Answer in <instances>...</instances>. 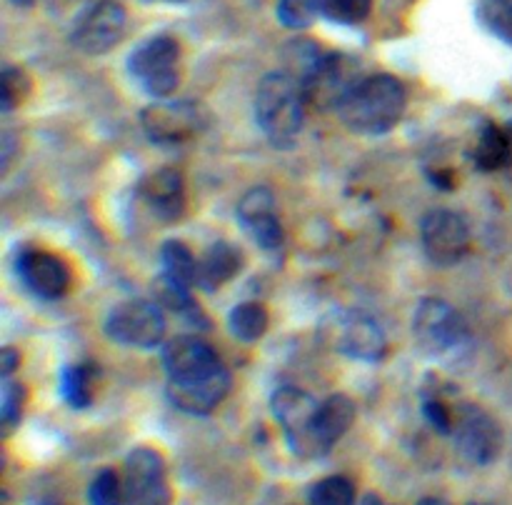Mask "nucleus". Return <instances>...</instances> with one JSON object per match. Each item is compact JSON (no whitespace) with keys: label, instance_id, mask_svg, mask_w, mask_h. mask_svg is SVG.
I'll list each match as a JSON object with an SVG mask.
<instances>
[{"label":"nucleus","instance_id":"1","mask_svg":"<svg viewBox=\"0 0 512 505\" xmlns=\"http://www.w3.org/2000/svg\"><path fill=\"white\" fill-rule=\"evenodd\" d=\"M168 373V400L188 415H208L230 390V373L210 343L195 335H180L163 348Z\"/></svg>","mask_w":512,"mask_h":505},{"label":"nucleus","instance_id":"2","mask_svg":"<svg viewBox=\"0 0 512 505\" xmlns=\"http://www.w3.org/2000/svg\"><path fill=\"white\" fill-rule=\"evenodd\" d=\"M408 105V93L398 78L375 73L360 78L340 100L338 110L345 125L360 135H385L400 123Z\"/></svg>","mask_w":512,"mask_h":505},{"label":"nucleus","instance_id":"3","mask_svg":"<svg viewBox=\"0 0 512 505\" xmlns=\"http://www.w3.org/2000/svg\"><path fill=\"white\" fill-rule=\"evenodd\" d=\"M305 95L298 80L285 70L268 73L255 93V123L275 148H290L305 120Z\"/></svg>","mask_w":512,"mask_h":505},{"label":"nucleus","instance_id":"4","mask_svg":"<svg viewBox=\"0 0 512 505\" xmlns=\"http://www.w3.org/2000/svg\"><path fill=\"white\" fill-rule=\"evenodd\" d=\"M413 335L418 348L443 365H463L473 353L470 325L448 300H420L413 315Z\"/></svg>","mask_w":512,"mask_h":505},{"label":"nucleus","instance_id":"5","mask_svg":"<svg viewBox=\"0 0 512 505\" xmlns=\"http://www.w3.org/2000/svg\"><path fill=\"white\" fill-rule=\"evenodd\" d=\"M128 70L135 83L153 98L168 100L180 85V45L168 35H155L133 50Z\"/></svg>","mask_w":512,"mask_h":505},{"label":"nucleus","instance_id":"6","mask_svg":"<svg viewBox=\"0 0 512 505\" xmlns=\"http://www.w3.org/2000/svg\"><path fill=\"white\" fill-rule=\"evenodd\" d=\"M165 315L158 303L150 300H125L110 310L105 320V333L113 343L130 348H155L165 338Z\"/></svg>","mask_w":512,"mask_h":505},{"label":"nucleus","instance_id":"7","mask_svg":"<svg viewBox=\"0 0 512 505\" xmlns=\"http://www.w3.org/2000/svg\"><path fill=\"white\" fill-rule=\"evenodd\" d=\"M455 450L470 465H488L503 450V430L498 420L473 403H460L455 408L453 428Z\"/></svg>","mask_w":512,"mask_h":505},{"label":"nucleus","instance_id":"8","mask_svg":"<svg viewBox=\"0 0 512 505\" xmlns=\"http://www.w3.org/2000/svg\"><path fill=\"white\" fill-rule=\"evenodd\" d=\"M420 243L430 263L440 268L458 265L470 250L468 220L448 208L430 210L420 223Z\"/></svg>","mask_w":512,"mask_h":505},{"label":"nucleus","instance_id":"9","mask_svg":"<svg viewBox=\"0 0 512 505\" xmlns=\"http://www.w3.org/2000/svg\"><path fill=\"white\" fill-rule=\"evenodd\" d=\"M360 80L358 68L350 58H345L343 53H330L325 50L323 58L308 70L303 80H298L300 88H303L305 103L308 108H333L338 110L340 100L348 95V90L353 88Z\"/></svg>","mask_w":512,"mask_h":505},{"label":"nucleus","instance_id":"10","mask_svg":"<svg viewBox=\"0 0 512 505\" xmlns=\"http://www.w3.org/2000/svg\"><path fill=\"white\" fill-rule=\"evenodd\" d=\"M125 23H128V15L123 5L113 0H100L78 15L70 30V43L88 55H103L123 40Z\"/></svg>","mask_w":512,"mask_h":505},{"label":"nucleus","instance_id":"11","mask_svg":"<svg viewBox=\"0 0 512 505\" xmlns=\"http://www.w3.org/2000/svg\"><path fill=\"white\" fill-rule=\"evenodd\" d=\"M203 118L205 113L200 110V105L190 103V100H180V103L160 100L140 113L145 135L155 145H180L195 138L203 130Z\"/></svg>","mask_w":512,"mask_h":505},{"label":"nucleus","instance_id":"12","mask_svg":"<svg viewBox=\"0 0 512 505\" xmlns=\"http://www.w3.org/2000/svg\"><path fill=\"white\" fill-rule=\"evenodd\" d=\"M123 505H168L170 485L165 463L155 450L135 448L125 460Z\"/></svg>","mask_w":512,"mask_h":505},{"label":"nucleus","instance_id":"13","mask_svg":"<svg viewBox=\"0 0 512 505\" xmlns=\"http://www.w3.org/2000/svg\"><path fill=\"white\" fill-rule=\"evenodd\" d=\"M318 405L320 403H315L305 390L293 388V385H283L270 398V408L283 425L285 438L295 455H308L310 423H313Z\"/></svg>","mask_w":512,"mask_h":505},{"label":"nucleus","instance_id":"14","mask_svg":"<svg viewBox=\"0 0 512 505\" xmlns=\"http://www.w3.org/2000/svg\"><path fill=\"white\" fill-rule=\"evenodd\" d=\"M338 348L348 358L375 363L388 350V335L383 325L365 310L345 313L338 323Z\"/></svg>","mask_w":512,"mask_h":505},{"label":"nucleus","instance_id":"15","mask_svg":"<svg viewBox=\"0 0 512 505\" xmlns=\"http://www.w3.org/2000/svg\"><path fill=\"white\" fill-rule=\"evenodd\" d=\"M18 273L25 288L43 300L63 298L70 288V268L45 250H23L18 255Z\"/></svg>","mask_w":512,"mask_h":505},{"label":"nucleus","instance_id":"16","mask_svg":"<svg viewBox=\"0 0 512 505\" xmlns=\"http://www.w3.org/2000/svg\"><path fill=\"white\" fill-rule=\"evenodd\" d=\"M355 413H358V408L348 395L335 393L325 398L315 410L313 423H310L308 455H325L328 450H333L335 443H340V438L353 428Z\"/></svg>","mask_w":512,"mask_h":505},{"label":"nucleus","instance_id":"17","mask_svg":"<svg viewBox=\"0 0 512 505\" xmlns=\"http://www.w3.org/2000/svg\"><path fill=\"white\" fill-rule=\"evenodd\" d=\"M238 220L250 238L265 250H275L283 245V225H280L275 198L268 188H253L238 203Z\"/></svg>","mask_w":512,"mask_h":505},{"label":"nucleus","instance_id":"18","mask_svg":"<svg viewBox=\"0 0 512 505\" xmlns=\"http://www.w3.org/2000/svg\"><path fill=\"white\" fill-rule=\"evenodd\" d=\"M140 195L163 223H175L185 213V183L183 175L173 168H160L145 175L140 183Z\"/></svg>","mask_w":512,"mask_h":505},{"label":"nucleus","instance_id":"19","mask_svg":"<svg viewBox=\"0 0 512 505\" xmlns=\"http://www.w3.org/2000/svg\"><path fill=\"white\" fill-rule=\"evenodd\" d=\"M240 268H243V255H240V250L235 245L220 240V243L210 245L208 253L200 258L198 285L205 290L220 288L228 280H233L240 273Z\"/></svg>","mask_w":512,"mask_h":505},{"label":"nucleus","instance_id":"20","mask_svg":"<svg viewBox=\"0 0 512 505\" xmlns=\"http://www.w3.org/2000/svg\"><path fill=\"white\" fill-rule=\"evenodd\" d=\"M473 160L480 170H485V173L508 170V130L500 128V125L495 123H485L483 130L478 133V140H475Z\"/></svg>","mask_w":512,"mask_h":505},{"label":"nucleus","instance_id":"21","mask_svg":"<svg viewBox=\"0 0 512 505\" xmlns=\"http://www.w3.org/2000/svg\"><path fill=\"white\" fill-rule=\"evenodd\" d=\"M160 265H163V278L185 285V288L198 285V260H195L193 250L180 240H165L160 248Z\"/></svg>","mask_w":512,"mask_h":505},{"label":"nucleus","instance_id":"22","mask_svg":"<svg viewBox=\"0 0 512 505\" xmlns=\"http://www.w3.org/2000/svg\"><path fill=\"white\" fill-rule=\"evenodd\" d=\"M95 380H98V368H95L93 363L68 365L58 378L60 395H63L73 408H88V405L93 403Z\"/></svg>","mask_w":512,"mask_h":505},{"label":"nucleus","instance_id":"23","mask_svg":"<svg viewBox=\"0 0 512 505\" xmlns=\"http://www.w3.org/2000/svg\"><path fill=\"white\" fill-rule=\"evenodd\" d=\"M228 325L235 338L243 340V343H255L268 330V310H265V305L248 300V303L235 305Z\"/></svg>","mask_w":512,"mask_h":505},{"label":"nucleus","instance_id":"24","mask_svg":"<svg viewBox=\"0 0 512 505\" xmlns=\"http://www.w3.org/2000/svg\"><path fill=\"white\" fill-rule=\"evenodd\" d=\"M478 18L495 38L512 45V0H480Z\"/></svg>","mask_w":512,"mask_h":505},{"label":"nucleus","instance_id":"25","mask_svg":"<svg viewBox=\"0 0 512 505\" xmlns=\"http://www.w3.org/2000/svg\"><path fill=\"white\" fill-rule=\"evenodd\" d=\"M310 505H355V485L343 475H330L310 488Z\"/></svg>","mask_w":512,"mask_h":505},{"label":"nucleus","instance_id":"26","mask_svg":"<svg viewBox=\"0 0 512 505\" xmlns=\"http://www.w3.org/2000/svg\"><path fill=\"white\" fill-rule=\"evenodd\" d=\"M373 10V0H320V15L340 25H360Z\"/></svg>","mask_w":512,"mask_h":505},{"label":"nucleus","instance_id":"27","mask_svg":"<svg viewBox=\"0 0 512 505\" xmlns=\"http://www.w3.org/2000/svg\"><path fill=\"white\" fill-rule=\"evenodd\" d=\"M88 498H90V505H123L125 500L123 475H118L110 468L100 470V473L93 478V483H90Z\"/></svg>","mask_w":512,"mask_h":505},{"label":"nucleus","instance_id":"28","mask_svg":"<svg viewBox=\"0 0 512 505\" xmlns=\"http://www.w3.org/2000/svg\"><path fill=\"white\" fill-rule=\"evenodd\" d=\"M320 15V0H278V20L293 30H305Z\"/></svg>","mask_w":512,"mask_h":505},{"label":"nucleus","instance_id":"29","mask_svg":"<svg viewBox=\"0 0 512 505\" xmlns=\"http://www.w3.org/2000/svg\"><path fill=\"white\" fill-rule=\"evenodd\" d=\"M23 403H25V388L20 383H13L10 378H3V400H0V418H3V428L13 430L23 418Z\"/></svg>","mask_w":512,"mask_h":505},{"label":"nucleus","instance_id":"30","mask_svg":"<svg viewBox=\"0 0 512 505\" xmlns=\"http://www.w3.org/2000/svg\"><path fill=\"white\" fill-rule=\"evenodd\" d=\"M423 410H425V418H428V423L433 425L438 433L453 435L455 408L453 405H448V400L440 398V395H425Z\"/></svg>","mask_w":512,"mask_h":505},{"label":"nucleus","instance_id":"31","mask_svg":"<svg viewBox=\"0 0 512 505\" xmlns=\"http://www.w3.org/2000/svg\"><path fill=\"white\" fill-rule=\"evenodd\" d=\"M30 93V80L25 70L20 68H5L3 73V113H10L15 105L23 103Z\"/></svg>","mask_w":512,"mask_h":505},{"label":"nucleus","instance_id":"32","mask_svg":"<svg viewBox=\"0 0 512 505\" xmlns=\"http://www.w3.org/2000/svg\"><path fill=\"white\" fill-rule=\"evenodd\" d=\"M20 365V355L13 348L3 350V378H10L15 373V368Z\"/></svg>","mask_w":512,"mask_h":505},{"label":"nucleus","instance_id":"33","mask_svg":"<svg viewBox=\"0 0 512 505\" xmlns=\"http://www.w3.org/2000/svg\"><path fill=\"white\" fill-rule=\"evenodd\" d=\"M418 505H450V503L443 498H423Z\"/></svg>","mask_w":512,"mask_h":505},{"label":"nucleus","instance_id":"34","mask_svg":"<svg viewBox=\"0 0 512 505\" xmlns=\"http://www.w3.org/2000/svg\"><path fill=\"white\" fill-rule=\"evenodd\" d=\"M360 505H385V503L380 498H375V495H365V498L360 500Z\"/></svg>","mask_w":512,"mask_h":505},{"label":"nucleus","instance_id":"35","mask_svg":"<svg viewBox=\"0 0 512 505\" xmlns=\"http://www.w3.org/2000/svg\"><path fill=\"white\" fill-rule=\"evenodd\" d=\"M508 150H510V160H508V170H512V125H508Z\"/></svg>","mask_w":512,"mask_h":505},{"label":"nucleus","instance_id":"36","mask_svg":"<svg viewBox=\"0 0 512 505\" xmlns=\"http://www.w3.org/2000/svg\"><path fill=\"white\" fill-rule=\"evenodd\" d=\"M13 5H18V8H30V5H35L38 0H10Z\"/></svg>","mask_w":512,"mask_h":505},{"label":"nucleus","instance_id":"37","mask_svg":"<svg viewBox=\"0 0 512 505\" xmlns=\"http://www.w3.org/2000/svg\"><path fill=\"white\" fill-rule=\"evenodd\" d=\"M165 3H183V0H165Z\"/></svg>","mask_w":512,"mask_h":505},{"label":"nucleus","instance_id":"38","mask_svg":"<svg viewBox=\"0 0 512 505\" xmlns=\"http://www.w3.org/2000/svg\"><path fill=\"white\" fill-rule=\"evenodd\" d=\"M470 505H488V503H470Z\"/></svg>","mask_w":512,"mask_h":505},{"label":"nucleus","instance_id":"39","mask_svg":"<svg viewBox=\"0 0 512 505\" xmlns=\"http://www.w3.org/2000/svg\"><path fill=\"white\" fill-rule=\"evenodd\" d=\"M48 505H53V503H48Z\"/></svg>","mask_w":512,"mask_h":505}]
</instances>
